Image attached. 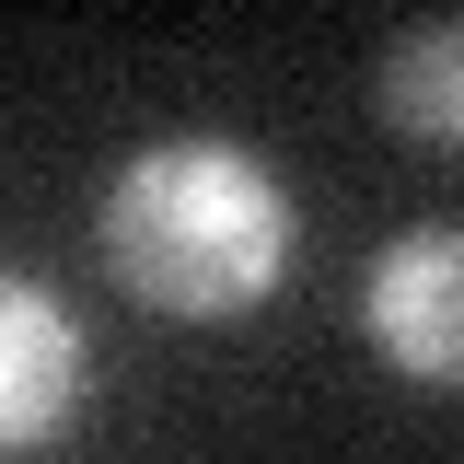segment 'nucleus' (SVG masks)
Returning <instances> with one entry per match:
<instances>
[{"label":"nucleus","mask_w":464,"mask_h":464,"mask_svg":"<svg viewBox=\"0 0 464 464\" xmlns=\"http://www.w3.org/2000/svg\"><path fill=\"white\" fill-rule=\"evenodd\" d=\"M360 325L372 348L418 372V383H464V221H430V232H395L360 279Z\"/></svg>","instance_id":"2"},{"label":"nucleus","mask_w":464,"mask_h":464,"mask_svg":"<svg viewBox=\"0 0 464 464\" xmlns=\"http://www.w3.org/2000/svg\"><path fill=\"white\" fill-rule=\"evenodd\" d=\"M383 128H406L418 151H464V12L383 47Z\"/></svg>","instance_id":"4"},{"label":"nucleus","mask_w":464,"mask_h":464,"mask_svg":"<svg viewBox=\"0 0 464 464\" xmlns=\"http://www.w3.org/2000/svg\"><path fill=\"white\" fill-rule=\"evenodd\" d=\"M105 267H116L128 302L186 314V325L256 314L290 267V198L232 140H163L105 198Z\"/></svg>","instance_id":"1"},{"label":"nucleus","mask_w":464,"mask_h":464,"mask_svg":"<svg viewBox=\"0 0 464 464\" xmlns=\"http://www.w3.org/2000/svg\"><path fill=\"white\" fill-rule=\"evenodd\" d=\"M70 406H82V325L47 279H12L0 290V441L35 453L70 430Z\"/></svg>","instance_id":"3"}]
</instances>
